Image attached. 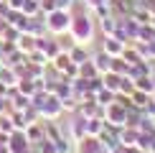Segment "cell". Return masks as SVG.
Wrapping results in <instances>:
<instances>
[{"mask_svg":"<svg viewBox=\"0 0 155 153\" xmlns=\"http://www.w3.org/2000/svg\"><path fill=\"white\" fill-rule=\"evenodd\" d=\"M0 82H3V84H18L10 69H0Z\"/></svg>","mask_w":155,"mask_h":153,"instance_id":"obj_8","label":"cell"},{"mask_svg":"<svg viewBox=\"0 0 155 153\" xmlns=\"http://www.w3.org/2000/svg\"><path fill=\"white\" fill-rule=\"evenodd\" d=\"M46 25L54 33H66L69 25H71V18H69V13L64 8H54V10H48V15H46Z\"/></svg>","mask_w":155,"mask_h":153,"instance_id":"obj_1","label":"cell"},{"mask_svg":"<svg viewBox=\"0 0 155 153\" xmlns=\"http://www.w3.org/2000/svg\"><path fill=\"white\" fill-rule=\"evenodd\" d=\"M28 143H31V140L25 138L23 133H13L8 148H10V153H28Z\"/></svg>","mask_w":155,"mask_h":153,"instance_id":"obj_5","label":"cell"},{"mask_svg":"<svg viewBox=\"0 0 155 153\" xmlns=\"http://www.w3.org/2000/svg\"><path fill=\"white\" fill-rule=\"evenodd\" d=\"M38 10H41V3H38V0H25V3H23V8H21V13H23V15H36Z\"/></svg>","mask_w":155,"mask_h":153,"instance_id":"obj_7","label":"cell"},{"mask_svg":"<svg viewBox=\"0 0 155 153\" xmlns=\"http://www.w3.org/2000/svg\"><path fill=\"white\" fill-rule=\"evenodd\" d=\"M122 51H125V43H122V41H117V38H107V41H104V54L107 56L117 59Z\"/></svg>","mask_w":155,"mask_h":153,"instance_id":"obj_6","label":"cell"},{"mask_svg":"<svg viewBox=\"0 0 155 153\" xmlns=\"http://www.w3.org/2000/svg\"><path fill=\"white\" fill-rule=\"evenodd\" d=\"M135 89H140V92H153V84H150V79H147V76H143V79L135 82Z\"/></svg>","mask_w":155,"mask_h":153,"instance_id":"obj_9","label":"cell"},{"mask_svg":"<svg viewBox=\"0 0 155 153\" xmlns=\"http://www.w3.org/2000/svg\"><path fill=\"white\" fill-rule=\"evenodd\" d=\"M0 3H5V0H0Z\"/></svg>","mask_w":155,"mask_h":153,"instance_id":"obj_13","label":"cell"},{"mask_svg":"<svg viewBox=\"0 0 155 153\" xmlns=\"http://www.w3.org/2000/svg\"><path fill=\"white\" fill-rule=\"evenodd\" d=\"M71 61L76 64V66H79V64H87V54H84L81 49H74L71 51Z\"/></svg>","mask_w":155,"mask_h":153,"instance_id":"obj_10","label":"cell"},{"mask_svg":"<svg viewBox=\"0 0 155 153\" xmlns=\"http://www.w3.org/2000/svg\"><path fill=\"white\" fill-rule=\"evenodd\" d=\"M38 105V112L46 115V117H54V115H59L61 105H59V97H46V102H36Z\"/></svg>","mask_w":155,"mask_h":153,"instance_id":"obj_4","label":"cell"},{"mask_svg":"<svg viewBox=\"0 0 155 153\" xmlns=\"http://www.w3.org/2000/svg\"><path fill=\"white\" fill-rule=\"evenodd\" d=\"M107 120H109L112 125H122V123L127 120V110H125L122 105H114V102H109V105H107Z\"/></svg>","mask_w":155,"mask_h":153,"instance_id":"obj_3","label":"cell"},{"mask_svg":"<svg viewBox=\"0 0 155 153\" xmlns=\"http://www.w3.org/2000/svg\"><path fill=\"white\" fill-rule=\"evenodd\" d=\"M5 3H8V8H10V10H21L25 0H5Z\"/></svg>","mask_w":155,"mask_h":153,"instance_id":"obj_11","label":"cell"},{"mask_svg":"<svg viewBox=\"0 0 155 153\" xmlns=\"http://www.w3.org/2000/svg\"><path fill=\"white\" fill-rule=\"evenodd\" d=\"M132 100H135V105H140V107L145 105V94H143V92L137 94V89H135V94H132Z\"/></svg>","mask_w":155,"mask_h":153,"instance_id":"obj_12","label":"cell"},{"mask_svg":"<svg viewBox=\"0 0 155 153\" xmlns=\"http://www.w3.org/2000/svg\"><path fill=\"white\" fill-rule=\"evenodd\" d=\"M92 21H89L87 15H79V18H71V25H69V31H71L74 33V38L76 41H89V38H92Z\"/></svg>","mask_w":155,"mask_h":153,"instance_id":"obj_2","label":"cell"}]
</instances>
